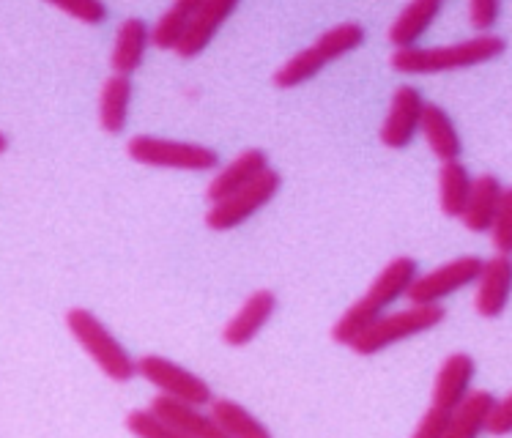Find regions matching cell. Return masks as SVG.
I'll list each match as a JSON object with an SVG mask.
<instances>
[{"mask_svg":"<svg viewBox=\"0 0 512 438\" xmlns=\"http://www.w3.org/2000/svg\"><path fill=\"white\" fill-rule=\"evenodd\" d=\"M266 167L272 165H269V154L263 148H247V151H241L239 157L233 159L228 167H222L220 173L211 178L209 189H206V200L217 203V200L228 198L230 192H236L244 184H250L255 176H261Z\"/></svg>","mask_w":512,"mask_h":438,"instance_id":"ac0fdd59","label":"cell"},{"mask_svg":"<svg viewBox=\"0 0 512 438\" xmlns=\"http://www.w3.org/2000/svg\"><path fill=\"white\" fill-rule=\"evenodd\" d=\"M135 85L126 74H110L99 91V124L105 135H121L129 121V107H132Z\"/></svg>","mask_w":512,"mask_h":438,"instance_id":"ffe728a7","label":"cell"},{"mask_svg":"<svg viewBox=\"0 0 512 438\" xmlns=\"http://www.w3.org/2000/svg\"><path fill=\"white\" fill-rule=\"evenodd\" d=\"M209 417L220 428L222 438H272V430L255 419L247 408L228 400V397H214L209 403Z\"/></svg>","mask_w":512,"mask_h":438,"instance_id":"44dd1931","label":"cell"},{"mask_svg":"<svg viewBox=\"0 0 512 438\" xmlns=\"http://www.w3.org/2000/svg\"><path fill=\"white\" fill-rule=\"evenodd\" d=\"M491 241L496 252H502V255H512V189H504L502 203H499V209L493 214L491 228Z\"/></svg>","mask_w":512,"mask_h":438,"instance_id":"4316f807","label":"cell"},{"mask_svg":"<svg viewBox=\"0 0 512 438\" xmlns=\"http://www.w3.org/2000/svg\"><path fill=\"white\" fill-rule=\"evenodd\" d=\"M477 378V362L469 354H450L441 362L436 381H433V403L444 408H455L466 397Z\"/></svg>","mask_w":512,"mask_h":438,"instance_id":"2e32d148","label":"cell"},{"mask_svg":"<svg viewBox=\"0 0 512 438\" xmlns=\"http://www.w3.org/2000/svg\"><path fill=\"white\" fill-rule=\"evenodd\" d=\"M324 66L326 61L315 53V47L310 44L307 50L288 58V61L274 72V85H277V88H299V85L310 83L318 72H324Z\"/></svg>","mask_w":512,"mask_h":438,"instance_id":"484cf974","label":"cell"},{"mask_svg":"<svg viewBox=\"0 0 512 438\" xmlns=\"http://www.w3.org/2000/svg\"><path fill=\"white\" fill-rule=\"evenodd\" d=\"M422 105L425 96L419 94V88L414 85H400L398 91L392 94L389 102V113L381 124V143L392 151L411 146V140L419 135V115H422Z\"/></svg>","mask_w":512,"mask_h":438,"instance_id":"9c48e42d","label":"cell"},{"mask_svg":"<svg viewBox=\"0 0 512 438\" xmlns=\"http://www.w3.org/2000/svg\"><path fill=\"white\" fill-rule=\"evenodd\" d=\"M474 307L482 318H502L507 304H510V291H512V258L496 252L493 258L482 261V269L474 280Z\"/></svg>","mask_w":512,"mask_h":438,"instance_id":"30bf717a","label":"cell"},{"mask_svg":"<svg viewBox=\"0 0 512 438\" xmlns=\"http://www.w3.org/2000/svg\"><path fill=\"white\" fill-rule=\"evenodd\" d=\"M280 187H283V176L274 167H266L261 176L252 178L250 184L230 192L228 198L211 203V209L206 211V225L217 233L239 228L258 211L266 209L272 198H277Z\"/></svg>","mask_w":512,"mask_h":438,"instance_id":"8992f818","label":"cell"},{"mask_svg":"<svg viewBox=\"0 0 512 438\" xmlns=\"http://www.w3.org/2000/svg\"><path fill=\"white\" fill-rule=\"evenodd\" d=\"M419 135L425 137V143L430 151L436 154L439 162H450V159H460L463 154V140L455 121L450 113L436 102H425L422 105V115H419Z\"/></svg>","mask_w":512,"mask_h":438,"instance_id":"9a60e30c","label":"cell"},{"mask_svg":"<svg viewBox=\"0 0 512 438\" xmlns=\"http://www.w3.org/2000/svg\"><path fill=\"white\" fill-rule=\"evenodd\" d=\"M148 408L176 433V438H222L220 428L203 411V406H195V403L159 392Z\"/></svg>","mask_w":512,"mask_h":438,"instance_id":"7c38bea8","label":"cell"},{"mask_svg":"<svg viewBox=\"0 0 512 438\" xmlns=\"http://www.w3.org/2000/svg\"><path fill=\"white\" fill-rule=\"evenodd\" d=\"M148 47H151V28L140 17H126L121 28L115 33L113 53H110V66L113 74H132L146 61Z\"/></svg>","mask_w":512,"mask_h":438,"instance_id":"e0dca14e","label":"cell"},{"mask_svg":"<svg viewBox=\"0 0 512 438\" xmlns=\"http://www.w3.org/2000/svg\"><path fill=\"white\" fill-rule=\"evenodd\" d=\"M502 0H469V22L477 33L493 31V25L499 20Z\"/></svg>","mask_w":512,"mask_h":438,"instance_id":"1f68e13d","label":"cell"},{"mask_svg":"<svg viewBox=\"0 0 512 438\" xmlns=\"http://www.w3.org/2000/svg\"><path fill=\"white\" fill-rule=\"evenodd\" d=\"M126 154L132 162L146 167H168V170H189V173H209L220 167V154L200 143L168 140V137L135 135L126 143Z\"/></svg>","mask_w":512,"mask_h":438,"instance_id":"5b68a950","label":"cell"},{"mask_svg":"<svg viewBox=\"0 0 512 438\" xmlns=\"http://www.w3.org/2000/svg\"><path fill=\"white\" fill-rule=\"evenodd\" d=\"M441 3L444 0H411L406 9L395 17V22L389 25V44L395 50L417 47L441 14Z\"/></svg>","mask_w":512,"mask_h":438,"instance_id":"d6986e66","label":"cell"},{"mask_svg":"<svg viewBox=\"0 0 512 438\" xmlns=\"http://www.w3.org/2000/svg\"><path fill=\"white\" fill-rule=\"evenodd\" d=\"M137 376L146 378L151 386H157L162 395L178 397V400H187V403H195V406L206 408L214 400V392L203 378L189 373L187 367L176 365L165 356H140L137 359Z\"/></svg>","mask_w":512,"mask_h":438,"instance_id":"ba28073f","label":"cell"},{"mask_svg":"<svg viewBox=\"0 0 512 438\" xmlns=\"http://www.w3.org/2000/svg\"><path fill=\"white\" fill-rule=\"evenodd\" d=\"M274 310H277V296L272 291L261 288V291L250 293V299L241 304L239 313L233 315L222 329V343L230 345V348L250 345L272 321Z\"/></svg>","mask_w":512,"mask_h":438,"instance_id":"4fadbf2b","label":"cell"},{"mask_svg":"<svg viewBox=\"0 0 512 438\" xmlns=\"http://www.w3.org/2000/svg\"><path fill=\"white\" fill-rule=\"evenodd\" d=\"M6 151H9V137L0 132V154H6Z\"/></svg>","mask_w":512,"mask_h":438,"instance_id":"d6a6232c","label":"cell"},{"mask_svg":"<svg viewBox=\"0 0 512 438\" xmlns=\"http://www.w3.org/2000/svg\"><path fill=\"white\" fill-rule=\"evenodd\" d=\"M447 310L441 304H414L400 310V313H384L378 315L373 324L367 326L365 332L356 337L354 343L348 345L356 356H376L387 351L392 345L411 340L417 334H425L430 329L444 324Z\"/></svg>","mask_w":512,"mask_h":438,"instance_id":"277c9868","label":"cell"},{"mask_svg":"<svg viewBox=\"0 0 512 438\" xmlns=\"http://www.w3.org/2000/svg\"><path fill=\"white\" fill-rule=\"evenodd\" d=\"M126 430L140 438H176V433L151 408H146V411H140V408L129 411L126 414Z\"/></svg>","mask_w":512,"mask_h":438,"instance_id":"f1b7e54d","label":"cell"},{"mask_svg":"<svg viewBox=\"0 0 512 438\" xmlns=\"http://www.w3.org/2000/svg\"><path fill=\"white\" fill-rule=\"evenodd\" d=\"M44 3L61 9L63 14H69L83 25H102V22H107V14H110L105 0H44Z\"/></svg>","mask_w":512,"mask_h":438,"instance_id":"83f0119b","label":"cell"},{"mask_svg":"<svg viewBox=\"0 0 512 438\" xmlns=\"http://www.w3.org/2000/svg\"><path fill=\"white\" fill-rule=\"evenodd\" d=\"M447 430H450V408L430 403L414 428V438H447Z\"/></svg>","mask_w":512,"mask_h":438,"instance_id":"f546056e","label":"cell"},{"mask_svg":"<svg viewBox=\"0 0 512 438\" xmlns=\"http://www.w3.org/2000/svg\"><path fill=\"white\" fill-rule=\"evenodd\" d=\"M482 269L480 255H460L452 261L441 263L439 269L428 274H417L408 285V299L414 304H441L452 293L469 288Z\"/></svg>","mask_w":512,"mask_h":438,"instance_id":"52a82bcc","label":"cell"},{"mask_svg":"<svg viewBox=\"0 0 512 438\" xmlns=\"http://www.w3.org/2000/svg\"><path fill=\"white\" fill-rule=\"evenodd\" d=\"M471 181L474 176L469 173V167L463 165L460 159H450L441 162L439 170V209L444 217L458 219L463 214V206L469 200Z\"/></svg>","mask_w":512,"mask_h":438,"instance_id":"603a6c76","label":"cell"},{"mask_svg":"<svg viewBox=\"0 0 512 438\" xmlns=\"http://www.w3.org/2000/svg\"><path fill=\"white\" fill-rule=\"evenodd\" d=\"M203 0H173L170 6L151 28V47L157 50H176V44L181 42V36L187 31L192 14L198 11Z\"/></svg>","mask_w":512,"mask_h":438,"instance_id":"cb8c5ba5","label":"cell"},{"mask_svg":"<svg viewBox=\"0 0 512 438\" xmlns=\"http://www.w3.org/2000/svg\"><path fill=\"white\" fill-rule=\"evenodd\" d=\"M367 33L365 28L359 25V22H340L335 28H329L324 31L318 39H315V53L321 55L326 63L337 61V58H343V55L354 53L359 50L362 44H365Z\"/></svg>","mask_w":512,"mask_h":438,"instance_id":"d4e9b609","label":"cell"},{"mask_svg":"<svg viewBox=\"0 0 512 438\" xmlns=\"http://www.w3.org/2000/svg\"><path fill=\"white\" fill-rule=\"evenodd\" d=\"M507 53V39L499 33H477L466 42L441 44V47H408L395 50L389 63L400 74H444L474 69L482 63H491Z\"/></svg>","mask_w":512,"mask_h":438,"instance_id":"7a4b0ae2","label":"cell"},{"mask_svg":"<svg viewBox=\"0 0 512 438\" xmlns=\"http://www.w3.org/2000/svg\"><path fill=\"white\" fill-rule=\"evenodd\" d=\"M496 395L488 389H474L471 386L466 397L450 411V430L447 438H477L485 430V419L491 411Z\"/></svg>","mask_w":512,"mask_h":438,"instance_id":"7402d4cb","label":"cell"},{"mask_svg":"<svg viewBox=\"0 0 512 438\" xmlns=\"http://www.w3.org/2000/svg\"><path fill=\"white\" fill-rule=\"evenodd\" d=\"M502 178L493 176V173H482L471 181V192L466 206H463V214H460V222L463 228L471 230V233H488L493 222V214L499 209L504 195Z\"/></svg>","mask_w":512,"mask_h":438,"instance_id":"5bb4252c","label":"cell"},{"mask_svg":"<svg viewBox=\"0 0 512 438\" xmlns=\"http://www.w3.org/2000/svg\"><path fill=\"white\" fill-rule=\"evenodd\" d=\"M419 274V263L411 255H398L376 274V280L370 282L367 293L345 310L337 324L332 326V340L337 345L354 343L359 334L365 332L367 326L376 321L378 315H384L392 304L403 299L408 293V285Z\"/></svg>","mask_w":512,"mask_h":438,"instance_id":"6da1fadb","label":"cell"},{"mask_svg":"<svg viewBox=\"0 0 512 438\" xmlns=\"http://www.w3.org/2000/svg\"><path fill=\"white\" fill-rule=\"evenodd\" d=\"M239 3L241 0H203L198 11L192 14L187 31H184V36H181V42L176 44L173 53L178 58H184V61L198 58L214 42V36L220 33V28L228 22L230 14L239 9Z\"/></svg>","mask_w":512,"mask_h":438,"instance_id":"8fae6325","label":"cell"},{"mask_svg":"<svg viewBox=\"0 0 512 438\" xmlns=\"http://www.w3.org/2000/svg\"><path fill=\"white\" fill-rule=\"evenodd\" d=\"M482 433H491V436H507V433H512V395L493 400Z\"/></svg>","mask_w":512,"mask_h":438,"instance_id":"4dcf8cb0","label":"cell"},{"mask_svg":"<svg viewBox=\"0 0 512 438\" xmlns=\"http://www.w3.org/2000/svg\"><path fill=\"white\" fill-rule=\"evenodd\" d=\"M66 329L72 334L77 345L83 348L88 359L94 362L102 373L115 384H129L137 378V359L118 343V337L107 329L91 310L74 307L66 313Z\"/></svg>","mask_w":512,"mask_h":438,"instance_id":"3957f363","label":"cell"}]
</instances>
